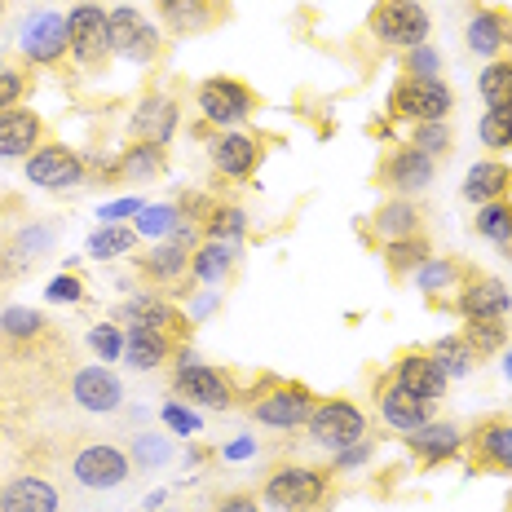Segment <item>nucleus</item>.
I'll return each mask as SVG.
<instances>
[{
	"label": "nucleus",
	"mask_w": 512,
	"mask_h": 512,
	"mask_svg": "<svg viewBox=\"0 0 512 512\" xmlns=\"http://www.w3.org/2000/svg\"><path fill=\"white\" fill-rule=\"evenodd\" d=\"M336 499V468L279 464L261 482V504L274 512H327Z\"/></svg>",
	"instance_id": "1"
},
{
	"label": "nucleus",
	"mask_w": 512,
	"mask_h": 512,
	"mask_svg": "<svg viewBox=\"0 0 512 512\" xmlns=\"http://www.w3.org/2000/svg\"><path fill=\"white\" fill-rule=\"evenodd\" d=\"M248 420L252 424H265V429H279V433H292V429H305L309 415L318 407V393L301 380H283V376H261V384L248 393Z\"/></svg>",
	"instance_id": "2"
},
{
	"label": "nucleus",
	"mask_w": 512,
	"mask_h": 512,
	"mask_svg": "<svg viewBox=\"0 0 512 512\" xmlns=\"http://www.w3.org/2000/svg\"><path fill=\"white\" fill-rule=\"evenodd\" d=\"M177 371H173V398L190 402V407H208V411H230L234 407V376L212 362H199L186 354V345L177 349Z\"/></svg>",
	"instance_id": "3"
},
{
	"label": "nucleus",
	"mask_w": 512,
	"mask_h": 512,
	"mask_svg": "<svg viewBox=\"0 0 512 512\" xmlns=\"http://www.w3.org/2000/svg\"><path fill=\"white\" fill-rule=\"evenodd\" d=\"M305 433H309V442H314L318 451L336 455V451H345V446L362 442V437H371V420H367V411H362L354 398H318V407H314V415H309Z\"/></svg>",
	"instance_id": "4"
},
{
	"label": "nucleus",
	"mask_w": 512,
	"mask_h": 512,
	"mask_svg": "<svg viewBox=\"0 0 512 512\" xmlns=\"http://www.w3.org/2000/svg\"><path fill=\"white\" fill-rule=\"evenodd\" d=\"M367 31L380 45L407 53L415 45H429L433 18L420 0H376V9H371V18H367Z\"/></svg>",
	"instance_id": "5"
},
{
	"label": "nucleus",
	"mask_w": 512,
	"mask_h": 512,
	"mask_svg": "<svg viewBox=\"0 0 512 512\" xmlns=\"http://www.w3.org/2000/svg\"><path fill=\"white\" fill-rule=\"evenodd\" d=\"M437 177V159L415 151L411 142H393L380 151V164H376V186L389 190V195H402V199H415L433 186Z\"/></svg>",
	"instance_id": "6"
},
{
	"label": "nucleus",
	"mask_w": 512,
	"mask_h": 512,
	"mask_svg": "<svg viewBox=\"0 0 512 512\" xmlns=\"http://www.w3.org/2000/svg\"><path fill=\"white\" fill-rule=\"evenodd\" d=\"M106 27H111V58H124L133 67H151V62H159V53H164L159 27L142 9H133V5L106 9Z\"/></svg>",
	"instance_id": "7"
},
{
	"label": "nucleus",
	"mask_w": 512,
	"mask_h": 512,
	"mask_svg": "<svg viewBox=\"0 0 512 512\" xmlns=\"http://www.w3.org/2000/svg\"><path fill=\"white\" fill-rule=\"evenodd\" d=\"M195 106L204 115V124L226 133V128H239L243 120L256 115V93L239 76H208L195 89Z\"/></svg>",
	"instance_id": "8"
},
{
	"label": "nucleus",
	"mask_w": 512,
	"mask_h": 512,
	"mask_svg": "<svg viewBox=\"0 0 512 512\" xmlns=\"http://www.w3.org/2000/svg\"><path fill=\"white\" fill-rule=\"evenodd\" d=\"M389 120L393 124H424V120H446L455 111V93L442 80H398L389 89Z\"/></svg>",
	"instance_id": "9"
},
{
	"label": "nucleus",
	"mask_w": 512,
	"mask_h": 512,
	"mask_svg": "<svg viewBox=\"0 0 512 512\" xmlns=\"http://www.w3.org/2000/svg\"><path fill=\"white\" fill-rule=\"evenodd\" d=\"M67 36H71V62L80 71H102L111 62V27H106V5L80 0L67 14Z\"/></svg>",
	"instance_id": "10"
},
{
	"label": "nucleus",
	"mask_w": 512,
	"mask_h": 512,
	"mask_svg": "<svg viewBox=\"0 0 512 512\" xmlns=\"http://www.w3.org/2000/svg\"><path fill=\"white\" fill-rule=\"evenodd\" d=\"M133 460H128V446L115 442H89L71 455V477L84 490H120L133 482Z\"/></svg>",
	"instance_id": "11"
},
{
	"label": "nucleus",
	"mask_w": 512,
	"mask_h": 512,
	"mask_svg": "<svg viewBox=\"0 0 512 512\" xmlns=\"http://www.w3.org/2000/svg\"><path fill=\"white\" fill-rule=\"evenodd\" d=\"M18 53H23L27 67H62L71 58V36H67V18L53 14V9H36V14L18 31Z\"/></svg>",
	"instance_id": "12"
},
{
	"label": "nucleus",
	"mask_w": 512,
	"mask_h": 512,
	"mask_svg": "<svg viewBox=\"0 0 512 512\" xmlns=\"http://www.w3.org/2000/svg\"><path fill=\"white\" fill-rule=\"evenodd\" d=\"M190 256H195L190 243H177V239L151 243V252L137 256V274H142L151 287H159V292L190 296L195 292V279H190Z\"/></svg>",
	"instance_id": "13"
},
{
	"label": "nucleus",
	"mask_w": 512,
	"mask_h": 512,
	"mask_svg": "<svg viewBox=\"0 0 512 512\" xmlns=\"http://www.w3.org/2000/svg\"><path fill=\"white\" fill-rule=\"evenodd\" d=\"M115 318L128 327H155V332H164V336H173L186 345L190 340V314L181 309L177 301H168L164 292H137L133 301H124L120 309H115Z\"/></svg>",
	"instance_id": "14"
},
{
	"label": "nucleus",
	"mask_w": 512,
	"mask_h": 512,
	"mask_svg": "<svg viewBox=\"0 0 512 512\" xmlns=\"http://www.w3.org/2000/svg\"><path fill=\"white\" fill-rule=\"evenodd\" d=\"M23 173L31 186H40V190H71L89 177V164H84V155H76L71 146L45 142L40 151H31L23 159Z\"/></svg>",
	"instance_id": "15"
},
{
	"label": "nucleus",
	"mask_w": 512,
	"mask_h": 512,
	"mask_svg": "<svg viewBox=\"0 0 512 512\" xmlns=\"http://www.w3.org/2000/svg\"><path fill=\"white\" fill-rule=\"evenodd\" d=\"M477 473H508L512 477V415H486L468 429L464 442Z\"/></svg>",
	"instance_id": "16"
},
{
	"label": "nucleus",
	"mask_w": 512,
	"mask_h": 512,
	"mask_svg": "<svg viewBox=\"0 0 512 512\" xmlns=\"http://www.w3.org/2000/svg\"><path fill=\"white\" fill-rule=\"evenodd\" d=\"M389 376L398 380L402 389H411L420 402H429V407H437V402L446 398V389H451V376L437 367V358L429 349H402V354L389 362Z\"/></svg>",
	"instance_id": "17"
},
{
	"label": "nucleus",
	"mask_w": 512,
	"mask_h": 512,
	"mask_svg": "<svg viewBox=\"0 0 512 512\" xmlns=\"http://www.w3.org/2000/svg\"><path fill=\"white\" fill-rule=\"evenodd\" d=\"M451 314H460L464 323H468V318H508V314H512V292H508V283L499 279V274L473 270V274L464 279L460 292H455Z\"/></svg>",
	"instance_id": "18"
},
{
	"label": "nucleus",
	"mask_w": 512,
	"mask_h": 512,
	"mask_svg": "<svg viewBox=\"0 0 512 512\" xmlns=\"http://www.w3.org/2000/svg\"><path fill=\"white\" fill-rule=\"evenodd\" d=\"M402 442H407V451H411L424 468H437V464L460 460V455H464V442H468V433H464L455 420H424L420 429L402 433Z\"/></svg>",
	"instance_id": "19"
},
{
	"label": "nucleus",
	"mask_w": 512,
	"mask_h": 512,
	"mask_svg": "<svg viewBox=\"0 0 512 512\" xmlns=\"http://www.w3.org/2000/svg\"><path fill=\"white\" fill-rule=\"evenodd\" d=\"M371 398H376V411H380V420L389 424L393 433H411V429H420L424 420H433V407L429 402H420L411 389H402L398 380L384 371V376H376V384H371Z\"/></svg>",
	"instance_id": "20"
},
{
	"label": "nucleus",
	"mask_w": 512,
	"mask_h": 512,
	"mask_svg": "<svg viewBox=\"0 0 512 512\" xmlns=\"http://www.w3.org/2000/svg\"><path fill=\"white\" fill-rule=\"evenodd\" d=\"M208 155H212V168H217L221 177H230V181H252L256 168H261V159H265V146H261V137L239 133V128H226V133L212 137Z\"/></svg>",
	"instance_id": "21"
},
{
	"label": "nucleus",
	"mask_w": 512,
	"mask_h": 512,
	"mask_svg": "<svg viewBox=\"0 0 512 512\" xmlns=\"http://www.w3.org/2000/svg\"><path fill=\"white\" fill-rule=\"evenodd\" d=\"M411 234H424V212L415 199H402V195H389L367 217V226H362V239L376 243V248H384L393 239H411Z\"/></svg>",
	"instance_id": "22"
},
{
	"label": "nucleus",
	"mask_w": 512,
	"mask_h": 512,
	"mask_svg": "<svg viewBox=\"0 0 512 512\" xmlns=\"http://www.w3.org/2000/svg\"><path fill=\"white\" fill-rule=\"evenodd\" d=\"M464 40H468V53H477V58H486V62L508 58L512 53V9L482 5L473 18H468Z\"/></svg>",
	"instance_id": "23"
},
{
	"label": "nucleus",
	"mask_w": 512,
	"mask_h": 512,
	"mask_svg": "<svg viewBox=\"0 0 512 512\" xmlns=\"http://www.w3.org/2000/svg\"><path fill=\"white\" fill-rule=\"evenodd\" d=\"M177 124H181L177 98H168V93H146V98L133 106V115H128V137H133V142L168 146L177 133Z\"/></svg>",
	"instance_id": "24"
},
{
	"label": "nucleus",
	"mask_w": 512,
	"mask_h": 512,
	"mask_svg": "<svg viewBox=\"0 0 512 512\" xmlns=\"http://www.w3.org/2000/svg\"><path fill=\"white\" fill-rule=\"evenodd\" d=\"M473 274V265H464L460 256H429V261L420 265V270L411 274L415 279V287L424 292V301L429 305H437V309H451V301H455V292L464 287V279Z\"/></svg>",
	"instance_id": "25"
},
{
	"label": "nucleus",
	"mask_w": 512,
	"mask_h": 512,
	"mask_svg": "<svg viewBox=\"0 0 512 512\" xmlns=\"http://www.w3.org/2000/svg\"><path fill=\"white\" fill-rule=\"evenodd\" d=\"M71 398L93 415H111L124 407V384L111 367H80L71 376Z\"/></svg>",
	"instance_id": "26"
},
{
	"label": "nucleus",
	"mask_w": 512,
	"mask_h": 512,
	"mask_svg": "<svg viewBox=\"0 0 512 512\" xmlns=\"http://www.w3.org/2000/svg\"><path fill=\"white\" fill-rule=\"evenodd\" d=\"M45 146V115L31 106H14L0 115V159H27Z\"/></svg>",
	"instance_id": "27"
},
{
	"label": "nucleus",
	"mask_w": 512,
	"mask_h": 512,
	"mask_svg": "<svg viewBox=\"0 0 512 512\" xmlns=\"http://www.w3.org/2000/svg\"><path fill=\"white\" fill-rule=\"evenodd\" d=\"M239 274V248L234 243H212L204 239L190 256V279L195 287H212V292H226Z\"/></svg>",
	"instance_id": "28"
},
{
	"label": "nucleus",
	"mask_w": 512,
	"mask_h": 512,
	"mask_svg": "<svg viewBox=\"0 0 512 512\" xmlns=\"http://www.w3.org/2000/svg\"><path fill=\"white\" fill-rule=\"evenodd\" d=\"M0 512H62V490L49 477H14L0 486Z\"/></svg>",
	"instance_id": "29"
},
{
	"label": "nucleus",
	"mask_w": 512,
	"mask_h": 512,
	"mask_svg": "<svg viewBox=\"0 0 512 512\" xmlns=\"http://www.w3.org/2000/svg\"><path fill=\"white\" fill-rule=\"evenodd\" d=\"M464 199L473 208H486V204H499V199H512V164L504 159H482L464 173Z\"/></svg>",
	"instance_id": "30"
},
{
	"label": "nucleus",
	"mask_w": 512,
	"mask_h": 512,
	"mask_svg": "<svg viewBox=\"0 0 512 512\" xmlns=\"http://www.w3.org/2000/svg\"><path fill=\"white\" fill-rule=\"evenodd\" d=\"M177 349H181V340L155 332V327H128V332H124V362H128L133 371H155V367H164V362L173 358Z\"/></svg>",
	"instance_id": "31"
},
{
	"label": "nucleus",
	"mask_w": 512,
	"mask_h": 512,
	"mask_svg": "<svg viewBox=\"0 0 512 512\" xmlns=\"http://www.w3.org/2000/svg\"><path fill=\"white\" fill-rule=\"evenodd\" d=\"M164 23L177 31V36H199V31L217 27L226 18V0H173L168 9H159Z\"/></svg>",
	"instance_id": "32"
},
{
	"label": "nucleus",
	"mask_w": 512,
	"mask_h": 512,
	"mask_svg": "<svg viewBox=\"0 0 512 512\" xmlns=\"http://www.w3.org/2000/svg\"><path fill=\"white\" fill-rule=\"evenodd\" d=\"M168 173V146L155 142H128L120 159H115V177L124 181H155Z\"/></svg>",
	"instance_id": "33"
},
{
	"label": "nucleus",
	"mask_w": 512,
	"mask_h": 512,
	"mask_svg": "<svg viewBox=\"0 0 512 512\" xmlns=\"http://www.w3.org/2000/svg\"><path fill=\"white\" fill-rule=\"evenodd\" d=\"M380 256H384V270H389L393 279H411V274L433 256V243L424 239V234H411V239H393V243H384Z\"/></svg>",
	"instance_id": "34"
},
{
	"label": "nucleus",
	"mask_w": 512,
	"mask_h": 512,
	"mask_svg": "<svg viewBox=\"0 0 512 512\" xmlns=\"http://www.w3.org/2000/svg\"><path fill=\"white\" fill-rule=\"evenodd\" d=\"M473 230H477V239H482V243H490V248H499L504 256H512V199H499V204L477 208Z\"/></svg>",
	"instance_id": "35"
},
{
	"label": "nucleus",
	"mask_w": 512,
	"mask_h": 512,
	"mask_svg": "<svg viewBox=\"0 0 512 512\" xmlns=\"http://www.w3.org/2000/svg\"><path fill=\"white\" fill-rule=\"evenodd\" d=\"M199 234L212 243H234V248H239V239L248 234V212L239 204H221L217 199V204L208 208V217L199 221Z\"/></svg>",
	"instance_id": "36"
},
{
	"label": "nucleus",
	"mask_w": 512,
	"mask_h": 512,
	"mask_svg": "<svg viewBox=\"0 0 512 512\" xmlns=\"http://www.w3.org/2000/svg\"><path fill=\"white\" fill-rule=\"evenodd\" d=\"M173 455H177V446H173V437L168 433H137L133 442H128V460H133L137 473H155V468H168L173 464Z\"/></svg>",
	"instance_id": "37"
},
{
	"label": "nucleus",
	"mask_w": 512,
	"mask_h": 512,
	"mask_svg": "<svg viewBox=\"0 0 512 512\" xmlns=\"http://www.w3.org/2000/svg\"><path fill=\"white\" fill-rule=\"evenodd\" d=\"M460 336L468 340V349L477 354V362L495 358V354H504V345H508V318H468Z\"/></svg>",
	"instance_id": "38"
},
{
	"label": "nucleus",
	"mask_w": 512,
	"mask_h": 512,
	"mask_svg": "<svg viewBox=\"0 0 512 512\" xmlns=\"http://www.w3.org/2000/svg\"><path fill=\"white\" fill-rule=\"evenodd\" d=\"M429 354L437 358V367H442L451 380L473 376V367H477V354H473V349H468V340H464L460 332H451V336H437L433 345H429Z\"/></svg>",
	"instance_id": "39"
},
{
	"label": "nucleus",
	"mask_w": 512,
	"mask_h": 512,
	"mask_svg": "<svg viewBox=\"0 0 512 512\" xmlns=\"http://www.w3.org/2000/svg\"><path fill=\"white\" fill-rule=\"evenodd\" d=\"M137 230L124 226V221H115V226H98L89 234V256L93 261H115V256H128L137 248Z\"/></svg>",
	"instance_id": "40"
},
{
	"label": "nucleus",
	"mask_w": 512,
	"mask_h": 512,
	"mask_svg": "<svg viewBox=\"0 0 512 512\" xmlns=\"http://www.w3.org/2000/svg\"><path fill=\"white\" fill-rule=\"evenodd\" d=\"M181 208L177 204H146L142 212H137V221H133V230H137V239H146V243H164L168 234H173L181 226Z\"/></svg>",
	"instance_id": "41"
},
{
	"label": "nucleus",
	"mask_w": 512,
	"mask_h": 512,
	"mask_svg": "<svg viewBox=\"0 0 512 512\" xmlns=\"http://www.w3.org/2000/svg\"><path fill=\"white\" fill-rule=\"evenodd\" d=\"M477 93H482L486 106H512V53L486 62L482 76H477Z\"/></svg>",
	"instance_id": "42"
},
{
	"label": "nucleus",
	"mask_w": 512,
	"mask_h": 512,
	"mask_svg": "<svg viewBox=\"0 0 512 512\" xmlns=\"http://www.w3.org/2000/svg\"><path fill=\"white\" fill-rule=\"evenodd\" d=\"M27 93H31V71H27V62L5 58V62H0V115L14 111V106H23Z\"/></svg>",
	"instance_id": "43"
},
{
	"label": "nucleus",
	"mask_w": 512,
	"mask_h": 512,
	"mask_svg": "<svg viewBox=\"0 0 512 512\" xmlns=\"http://www.w3.org/2000/svg\"><path fill=\"white\" fill-rule=\"evenodd\" d=\"M477 137L486 151H512V106H486L477 120Z\"/></svg>",
	"instance_id": "44"
},
{
	"label": "nucleus",
	"mask_w": 512,
	"mask_h": 512,
	"mask_svg": "<svg viewBox=\"0 0 512 512\" xmlns=\"http://www.w3.org/2000/svg\"><path fill=\"white\" fill-rule=\"evenodd\" d=\"M407 142L415 146V151L442 159V155H451L455 133H451V124H446V120H424V124H411V137H407Z\"/></svg>",
	"instance_id": "45"
},
{
	"label": "nucleus",
	"mask_w": 512,
	"mask_h": 512,
	"mask_svg": "<svg viewBox=\"0 0 512 512\" xmlns=\"http://www.w3.org/2000/svg\"><path fill=\"white\" fill-rule=\"evenodd\" d=\"M53 239H58V230H53V226H27V230H18L14 239H9V252L18 256V270H27L36 256H45L53 248Z\"/></svg>",
	"instance_id": "46"
},
{
	"label": "nucleus",
	"mask_w": 512,
	"mask_h": 512,
	"mask_svg": "<svg viewBox=\"0 0 512 512\" xmlns=\"http://www.w3.org/2000/svg\"><path fill=\"white\" fill-rule=\"evenodd\" d=\"M45 314H36V309H23V305H9L5 314H0V336L9 340H36L45 332Z\"/></svg>",
	"instance_id": "47"
},
{
	"label": "nucleus",
	"mask_w": 512,
	"mask_h": 512,
	"mask_svg": "<svg viewBox=\"0 0 512 512\" xmlns=\"http://www.w3.org/2000/svg\"><path fill=\"white\" fill-rule=\"evenodd\" d=\"M402 80H442V53L433 45H415L402 53Z\"/></svg>",
	"instance_id": "48"
},
{
	"label": "nucleus",
	"mask_w": 512,
	"mask_h": 512,
	"mask_svg": "<svg viewBox=\"0 0 512 512\" xmlns=\"http://www.w3.org/2000/svg\"><path fill=\"white\" fill-rule=\"evenodd\" d=\"M84 345L93 349L102 362H115V358H124V332L115 323H98V327H89V336H84Z\"/></svg>",
	"instance_id": "49"
},
{
	"label": "nucleus",
	"mask_w": 512,
	"mask_h": 512,
	"mask_svg": "<svg viewBox=\"0 0 512 512\" xmlns=\"http://www.w3.org/2000/svg\"><path fill=\"white\" fill-rule=\"evenodd\" d=\"M371 451H376V437H362V442H354V446H345V451L332 455V468L336 473H354V468H362L371 460Z\"/></svg>",
	"instance_id": "50"
},
{
	"label": "nucleus",
	"mask_w": 512,
	"mask_h": 512,
	"mask_svg": "<svg viewBox=\"0 0 512 512\" xmlns=\"http://www.w3.org/2000/svg\"><path fill=\"white\" fill-rule=\"evenodd\" d=\"M45 296L53 305H76V301H84V279H76V274H58Z\"/></svg>",
	"instance_id": "51"
},
{
	"label": "nucleus",
	"mask_w": 512,
	"mask_h": 512,
	"mask_svg": "<svg viewBox=\"0 0 512 512\" xmlns=\"http://www.w3.org/2000/svg\"><path fill=\"white\" fill-rule=\"evenodd\" d=\"M212 512H265V504H261L256 490H230V495L217 499V508Z\"/></svg>",
	"instance_id": "52"
},
{
	"label": "nucleus",
	"mask_w": 512,
	"mask_h": 512,
	"mask_svg": "<svg viewBox=\"0 0 512 512\" xmlns=\"http://www.w3.org/2000/svg\"><path fill=\"white\" fill-rule=\"evenodd\" d=\"M164 424H168L173 433H181V437L199 433V415H195V411H186L181 402H168V407H164Z\"/></svg>",
	"instance_id": "53"
},
{
	"label": "nucleus",
	"mask_w": 512,
	"mask_h": 512,
	"mask_svg": "<svg viewBox=\"0 0 512 512\" xmlns=\"http://www.w3.org/2000/svg\"><path fill=\"white\" fill-rule=\"evenodd\" d=\"M142 208H146L142 199H115V204L98 208V221H102V226H115V221H124V217H137Z\"/></svg>",
	"instance_id": "54"
},
{
	"label": "nucleus",
	"mask_w": 512,
	"mask_h": 512,
	"mask_svg": "<svg viewBox=\"0 0 512 512\" xmlns=\"http://www.w3.org/2000/svg\"><path fill=\"white\" fill-rule=\"evenodd\" d=\"M504 376H508V384H512V349L504 354Z\"/></svg>",
	"instance_id": "55"
},
{
	"label": "nucleus",
	"mask_w": 512,
	"mask_h": 512,
	"mask_svg": "<svg viewBox=\"0 0 512 512\" xmlns=\"http://www.w3.org/2000/svg\"><path fill=\"white\" fill-rule=\"evenodd\" d=\"M5 5H9V0H0V14H5Z\"/></svg>",
	"instance_id": "56"
},
{
	"label": "nucleus",
	"mask_w": 512,
	"mask_h": 512,
	"mask_svg": "<svg viewBox=\"0 0 512 512\" xmlns=\"http://www.w3.org/2000/svg\"><path fill=\"white\" fill-rule=\"evenodd\" d=\"M508 512H512V490H508Z\"/></svg>",
	"instance_id": "57"
}]
</instances>
